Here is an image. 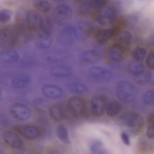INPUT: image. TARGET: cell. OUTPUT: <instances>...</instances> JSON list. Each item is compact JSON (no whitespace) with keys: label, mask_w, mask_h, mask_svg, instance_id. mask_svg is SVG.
<instances>
[{"label":"cell","mask_w":154,"mask_h":154,"mask_svg":"<svg viewBox=\"0 0 154 154\" xmlns=\"http://www.w3.org/2000/svg\"><path fill=\"white\" fill-rule=\"evenodd\" d=\"M30 31L23 32L16 35V42L24 43L31 40L33 38V35Z\"/></svg>","instance_id":"33"},{"label":"cell","mask_w":154,"mask_h":154,"mask_svg":"<svg viewBox=\"0 0 154 154\" xmlns=\"http://www.w3.org/2000/svg\"><path fill=\"white\" fill-rule=\"evenodd\" d=\"M117 17L116 11L109 7H104L97 13L96 20L100 25L106 26L112 23Z\"/></svg>","instance_id":"5"},{"label":"cell","mask_w":154,"mask_h":154,"mask_svg":"<svg viewBox=\"0 0 154 154\" xmlns=\"http://www.w3.org/2000/svg\"><path fill=\"white\" fill-rule=\"evenodd\" d=\"M102 144V142L100 140H95L90 144V149L92 152H96L101 149Z\"/></svg>","instance_id":"36"},{"label":"cell","mask_w":154,"mask_h":154,"mask_svg":"<svg viewBox=\"0 0 154 154\" xmlns=\"http://www.w3.org/2000/svg\"><path fill=\"white\" fill-rule=\"evenodd\" d=\"M10 112L11 116L17 120L24 121L30 117L32 112L26 104L16 103L11 106Z\"/></svg>","instance_id":"7"},{"label":"cell","mask_w":154,"mask_h":154,"mask_svg":"<svg viewBox=\"0 0 154 154\" xmlns=\"http://www.w3.org/2000/svg\"><path fill=\"white\" fill-rule=\"evenodd\" d=\"M89 74L93 79L100 82L107 81L112 76V74L110 71L97 66L91 68L89 70Z\"/></svg>","instance_id":"11"},{"label":"cell","mask_w":154,"mask_h":154,"mask_svg":"<svg viewBox=\"0 0 154 154\" xmlns=\"http://www.w3.org/2000/svg\"><path fill=\"white\" fill-rule=\"evenodd\" d=\"M93 29L89 24L85 23H80L73 29L75 37L79 40H84L90 36Z\"/></svg>","instance_id":"14"},{"label":"cell","mask_w":154,"mask_h":154,"mask_svg":"<svg viewBox=\"0 0 154 154\" xmlns=\"http://www.w3.org/2000/svg\"><path fill=\"white\" fill-rule=\"evenodd\" d=\"M20 56L16 51L7 49L2 51L0 54V60L4 63H12L16 62L19 59Z\"/></svg>","instance_id":"22"},{"label":"cell","mask_w":154,"mask_h":154,"mask_svg":"<svg viewBox=\"0 0 154 154\" xmlns=\"http://www.w3.org/2000/svg\"><path fill=\"white\" fill-rule=\"evenodd\" d=\"M26 21L29 30L31 31H38L43 26V21L41 15L37 11L31 9L26 15Z\"/></svg>","instance_id":"8"},{"label":"cell","mask_w":154,"mask_h":154,"mask_svg":"<svg viewBox=\"0 0 154 154\" xmlns=\"http://www.w3.org/2000/svg\"><path fill=\"white\" fill-rule=\"evenodd\" d=\"M41 91L45 96L51 98H60L63 95V92L61 88L51 85H44L41 88Z\"/></svg>","instance_id":"19"},{"label":"cell","mask_w":154,"mask_h":154,"mask_svg":"<svg viewBox=\"0 0 154 154\" xmlns=\"http://www.w3.org/2000/svg\"><path fill=\"white\" fill-rule=\"evenodd\" d=\"M133 38L132 34L128 31H124L120 33L116 38V43L123 48L124 46L129 45Z\"/></svg>","instance_id":"27"},{"label":"cell","mask_w":154,"mask_h":154,"mask_svg":"<svg viewBox=\"0 0 154 154\" xmlns=\"http://www.w3.org/2000/svg\"><path fill=\"white\" fill-rule=\"evenodd\" d=\"M32 77L25 74L18 75L14 77L11 80L12 86L16 88H21L27 87L32 82Z\"/></svg>","instance_id":"17"},{"label":"cell","mask_w":154,"mask_h":154,"mask_svg":"<svg viewBox=\"0 0 154 154\" xmlns=\"http://www.w3.org/2000/svg\"><path fill=\"white\" fill-rule=\"evenodd\" d=\"M14 129L26 138L33 140L40 135V130L37 127L29 125H21L15 126Z\"/></svg>","instance_id":"10"},{"label":"cell","mask_w":154,"mask_h":154,"mask_svg":"<svg viewBox=\"0 0 154 154\" xmlns=\"http://www.w3.org/2000/svg\"><path fill=\"white\" fill-rule=\"evenodd\" d=\"M68 88L70 92L76 94L85 93L88 90L87 87L85 85L78 82L70 83L68 86Z\"/></svg>","instance_id":"29"},{"label":"cell","mask_w":154,"mask_h":154,"mask_svg":"<svg viewBox=\"0 0 154 154\" xmlns=\"http://www.w3.org/2000/svg\"><path fill=\"white\" fill-rule=\"evenodd\" d=\"M147 43L149 47L154 48V34L149 36L147 40Z\"/></svg>","instance_id":"40"},{"label":"cell","mask_w":154,"mask_h":154,"mask_svg":"<svg viewBox=\"0 0 154 154\" xmlns=\"http://www.w3.org/2000/svg\"><path fill=\"white\" fill-rule=\"evenodd\" d=\"M146 53V50L145 48L139 47L135 48L133 51L131 56L134 60L141 62L145 57Z\"/></svg>","instance_id":"32"},{"label":"cell","mask_w":154,"mask_h":154,"mask_svg":"<svg viewBox=\"0 0 154 154\" xmlns=\"http://www.w3.org/2000/svg\"><path fill=\"white\" fill-rule=\"evenodd\" d=\"M16 42V35L11 30L7 28L1 30L0 34L1 45L9 46Z\"/></svg>","instance_id":"21"},{"label":"cell","mask_w":154,"mask_h":154,"mask_svg":"<svg viewBox=\"0 0 154 154\" xmlns=\"http://www.w3.org/2000/svg\"><path fill=\"white\" fill-rule=\"evenodd\" d=\"M49 72L51 75L54 77L64 78L71 75L72 73V69L68 66L57 65L51 67Z\"/></svg>","instance_id":"18"},{"label":"cell","mask_w":154,"mask_h":154,"mask_svg":"<svg viewBox=\"0 0 154 154\" xmlns=\"http://www.w3.org/2000/svg\"><path fill=\"white\" fill-rule=\"evenodd\" d=\"M143 101L145 104L154 105V91H149L146 92L143 95Z\"/></svg>","instance_id":"35"},{"label":"cell","mask_w":154,"mask_h":154,"mask_svg":"<svg viewBox=\"0 0 154 154\" xmlns=\"http://www.w3.org/2000/svg\"><path fill=\"white\" fill-rule=\"evenodd\" d=\"M123 53V48L119 45L116 44L108 49L106 55L109 60L112 62H117L122 59Z\"/></svg>","instance_id":"15"},{"label":"cell","mask_w":154,"mask_h":154,"mask_svg":"<svg viewBox=\"0 0 154 154\" xmlns=\"http://www.w3.org/2000/svg\"><path fill=\"white\" fill-rule=\"evenodd\" d=\"M106 4V1L103 0L85 1L80 5L79 8V12L84 16L96 14L104 7Z\"/></svg>","instance_id":"4"},{"label":"cell","mask_w":154,"mask_h":154,"mask_svg":"<svg viewBox=\"0 0 154 154\" xmlns=\"http://www.w3.org/2000/svg\"><path fill=\"white\" fill-rule=\"evenodd\" d=\"M12 12L10 10L3 9L0 11V22L2 23H5L9 21L11 19Z\"/></svg>","instance_id":"34"},{"label":"cell","mask_w":154,"mask_h":154,"mask_svg":"<svg viewBox=\"0 0 154 154\" xmlns=\"http://www.w3.org/2000/svg\"><path fill=\"white\" fill-rule=\"evenodd\" d=\"M128 68L129 71L133 76L140 74L145 70L141 62L135 60L129 62Z\"/></svg>","instance_id":"26"},{"label":"cell","mask_w":154,"mask_h":154,"mask_svg":"<svg viewBox=\"0 0 154 154\" xmlns=\"http://www.w3.org/2000/svg\"><path fill=\"white\" fill-rule=\"evenodd\" d=\"M133 77L134 80L141 85H147L151 79L150 73L146 70L140 74L134 76Z\"/></svg>","instance_id":"30"},{"label":"cell","mask_w":154,"mask_h":154,"mask_svg":"<svg viewBox=\"0 0 154 154\" xmlns=\"http://www.w3.org/2000/svg\"><path fill=\"white\" fill-rule=\"evenodd\" d=\"M122 140L123 143L127 145H129L130 144V141L128 135L125 132H122L121 135Z\"/></svg>","instance_id":"39"},{"label":"cell","mask_w":154,"mask_h":154,"mask_svg":"<svg viewBox=\"0 0 154 154\" xmlns=\"http://www.w3.org/2000/svg\"><path fill=\"white\" fill-rule=\"evenodd\" d=\"M66 53L60 50L50 51L44 53L42 56L44 61L52 63H56L62 61L65 58Z\"/></svg>","instance_id":"16"},{"label":"cell","mask_w":154,"mask_h":154,"mask_svg":"<svg viewBox=\"0 0 154 154\" xmlns=\"http://www.w3.org/2000/svg\"><path fill=\"white\" fill-rule=\"evenodd\" d=\"M1 137L4 141L11 147L18 148L21 147L23 145L22 139L14 132L5 131L2 133Z\"/></svg>","instance_id":"12"},{"label":"cell","mask_w":154,"mask_h":154,"mask_svg":"<svg viewBox=\"0 0 154 154\" xmlns=\"http://www.w3.org/2000/svg\"><path fill=\"white\" fill-rule=\"evenodd\" d=\"M88 104L85 99L79 96H74L69 98L66 103L69 113L76 117H86L88 116Z\"/></svg>","instance_id":"1"},{"label":"cell","mask_w":154,"mask_h":154,"mask_svg":"<svg viewBox=\"0 0 154 154\" xmlns=\"http://www.w3.org/2000/svg\"><path fill=\"white\" fill-rule=\"evenodd\" d=\"M45 102L44 100L42 98H38L34 100L33 103L35 105L38 106L42 104Z\"/></svg>","instance_id":"41"},{"label":"cell","mask_w":154,"mask_h":154,"mask_svg":"<svg viewBox=\"0 0 154 154\" xmlns=\"http://www.w3.org/2000/svg\"><path fill=\"white\" fill-rule=\"evenodd\" d=\"M33 3L37 9L42 12L48 11L51 7V3L46 0H35L33 1Z\"/></svg>","instance_id":"31"},{"label":"cell","mask_w":154,"mask_h":154,"mask_svg":"<svg viewBox=\"0 0 154 154\" xmlns=\"http://www.w3.org/2000/svg\"><path fill=\"white\" fill-rule=\"evenodd\" d=\"M124 124L133 133H137L141 129L143 119L140 114L134 112L128 113L122 118Z\"/></svg>","instance_id":"6"},{"label":"cell","mask_w":154,"mask_h":154,"mask_svg":"<svg viewBox=\"0 0 154 154\" xmlns=\"http://www.w3.org/2000/svg\"><path fill=\"white\" fill-rule=\"evenodd\" d=\"M3 97V93H2V91H0V100L1 101L2 100Z\"/></svg>","instance_id":"45"},{"label":"cell","mask_w":154,"mask_h":154,"mask_svg":"<svg viewBox=\"0 0 154 154\" xmlns=\"http://www.w3.org/2000/svg\"><path fill=\"white\" fill-rule=\"evenodd\" d=\"M53 38L49 33L44 32L35 39L34 44L39 49H45L49 48L52 44Z\"/></svg>","instance_id":"20"},{"label":"cell","mask_w":154,"mask_h":154,"mask_svg":"<svg viewBox=\"0 0 154 154\" xmlns=\"http://www.w3.org/2000/svg\"><path fill=\"white\" fill-rule=\"evenodd\" d=\"M146 134L148 138L154 139V124L149 125L147 129Z\"/></svg>","instance_id":"38"},{"label":"cell","mask_w":154,"mask_h":154,"mask_svg":"<svg viewBox=\"0 0 154 154\" xmlns=\"http://www.w3.org/2000/svg\"><path fill=\"white\" fill-rule=\"evenodd\" d=\"M108 101L107 97L103 95H98L93 97L91 102L92 113L97 116L102 115L104 112Z\"/></svg>","instance_id":"9"},{"label":"cell","mask_w":154,"mask_h":154,"mask_svg":"<svg viewBox=\"0 0 154 154\" xmlns=\"http://www.w3.org/2000/svg\"><path fill=\"white\" fill-rule=\"evenodd\" d=\"M81 60L84 63H94L97 61L100 58V55L97 51L88 50L83 52L81 54Z\"/></svg>","instance_id":"23"},{"label":"cell","mask_w":154,"mask_h":154,"mask_svg":"<svg viewBox=\"0 0 154 154\" xmlns=\"http://www.w3.org/2000/svg\"><path fill=\"white\" fill-rule=\"evenodd\" d=\"M115 30L114 29H106L98 31L96 35L97 41L100 43H104L108 41L114 34Z\"/></svg>","instance_id":"25"},{"label":"cell","mask_w":154,"mask_h":154,"mask_svg":"<svg viewBox=\"0 0 154 154\" xmlns=\"http://www.w3.org/2000/svg\"><path fill=\"white\" fill-rule=\"evenodd\" d=\"M72 15V11L70 7L66 5L61 4L57 5L54 9L53 18L57 25L63 26L71 21Z\"/></svg>","instance_id":"3"},{"label":"cell","mask_w":154,"mask_h":154,"mask_svg":"<svg viewBox=\"0 0 154 154\" xmlns=\"http://www.w3.org/2000/svg\"><path fill=\"white\" fill-rule=\"evenodd\" d=\"M50 117L54 120L59 121L66 119L69 112L67 108L60 104H55L51 106L49 109Z\"/></svg>","instance_id":"13"},{"label":"cell","mask_w":154,"mask_h":154,"mask_svg":"<svg viewBox=\"0 0 154 154\" xmlns=\"http://www.w3.org/2000/svg\"><path fill=\"white\" fill-rule=\"evenodd\" d=\"M146 63L149 68L154 69V51L151 52L148 55Z\"/></svg>","instance_id":"37"},{"label":"cell","mask_w":154,"mask_h":154,"mask_svg":"<svg viewBox=\"0 0 154 154\" xmlns=\"http://www.w3.org/2000/svg\"><path fill=\"white\" fill-rule=\"evenodd\" d=\"M122 108L121 103L115 100L108 101L106 106L105 112L109 116H116L120 112Z\"/></svg>","instance_id":"24"},{"label":"cell","mask_w":154,"mask_h":154,"mask_svg":"<svg viewBox=\"0 0 154 154\" xmlns=\"http://www.w3.org/2000/svg\"><path fill=\"white\" fill-rule=\"evenodd\" d=\"M92 154H109V153L106 150L101 149L96 152H92Z\"/></svg>","instance_id":"43"},{"label":"cell","mask_w":154,"mask_h":154,"mask_svg":"<svg viewBox=\"0 0 154 154\" xmlns=\"http://www.w3.org/2000/svg\"><path fill=\"white\" fill-rule=\"evenodd\" d=\"M48 154H60L57 149H53L49 151Z\"/></svg>","instance_id":"44"},{"label":"cell","mask_w":154,"mask_h":154,"mask_svg":"<svg viewBox=\"0 0 154 154\" xmlns=\"http://www.w3.org/2000/svg\"><path fill=\"white\" fill-rule=\"evenodd\" d=\"M148 121L149 125L154 124V113H152L148 116Z\"/></svg>","instance_id":"42"},{"label":"cell","mask_w":154,"mask_h":154,"mask_svg":"<svg viewBox=\"0 0 154 154\" xmlns=\"http://www.w3.org/2000/svg\"><path fill=\"white\" fill-rule=\"evenodd\" d=\"M56 134L57 137L63 143H70L68 131L64 125L60 124L58 126L56 130Z\"/></svg>","instance_id":"28"},{"label":"cell","mask_w":154,"mask_h":154,"mask_svg":"<svg viewBox=\"0 0 154 154\" xmlns=\"http://www.w3.org/2000/svg\"><path fill=\"white\" fill-rule=\"evenodd\" d=\"M136 90L131 83L125 81L119 82L116 86L115 93L116 97L121 101L131 103L135 100Z\"/></svg>","instance_id":"2"}]
</instances>
